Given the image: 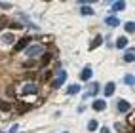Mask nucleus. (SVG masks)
Returning a JSON list of instances; mask_svg holds the SVG:
<instances>
[{
    "label": "nucleus",
    "mask_w": 135,
    "mask_h": 133,
    "mask_svg": "<svg viewBox=\"0 0 135 133\" xmlns=\"http://www.w3.org/2000/svg\"><path fill=\"white\" fill-rule=\"evenodd\" d=\"M25 53H27V57L42 55V53H44V46H42V44H32V46H29V48L25 50Z\"/></svg>",
    "instance_id": "1"
},
{
    "label": "nucleus",
    "mask_w": 135,
    "mask_h": 133,
    "mask_svg": "<svg viewBox=\"0 0 135 133\" xmlns=\"http://www.w3.org/2000/svg\"><path fill=\"white\" fill-rule=\"evenodd\" d=\"M21 91H23L25 95H36V93H38V86H36V84H25Z\"/></svg>",
    "instance_id": "2"
},
{
    "label": "nucleus",
    "mask_w": 135,
    "mask_h": 133,
    "mask_svg": "<svg viewBox=\"0 0 135 133\" xmlns=\"http://www.w3.org/2000/svg\"><path fill=\"white\" fill-rule=\"evenodd\" d=\"M50 61H53V53L51 51H44L40 55V67H48Z\"/></svg>",
    "instance_id": "3"
},
{
    "label": "nucleus",
    "mask_w": 135,
    "mask_h": 133,
    "mask_svg": "<svg viewBox=\"0 0 135 133\" xmlns=\"http://www.w3.org/2000/svg\"><path fill=\"white\" fill-rule=\"evenodd\" d=\"M65 80H67V72H65V70H59L57 78L53 80V87H55V90H57V87H61V86H63V82H65Z\"/></svg>",
    "instance_id": "4"
},
{
    "label": "nucleus",
    "mask_w": 135,
    "mask_h": 133,
    "mask_svg": "<svg viewBox=\"0 0 135 133\" xmlns=\"http://www.w3.org/2000/svg\"><path fill=\"white\" fill-rule=\"evenodd\" d=\"M29 44H31V40H29V38H21L19 42L15 44L13 51H23V50H27V48H29Z\"/></svg>",
    "instance_id": "5"
},
{
    "label": "nucleus",
    "mask_w": 135,
    "mask_h": 133,
    "mask_svg": "<svg viewBox=\"0 0 135 133\" xmlns=\"http://www.w3.org/2000/svg\"><path fill=\"white\" fill-rule=\"evenodd\" d=\"M101 44H103V36H101V34H97V36L91 40V44H89V50L93 51V50H97L99 46H101Z\"/></svg>",
    "instance_id": "6"
},
{
    "label": "nucleus",
    "mask_w": 135,
    "mask_h": 133,
    "mask_svg": "<svg viewBox=\"0 0 135 133\" xmlns=\"http://www.w3.org/2000/svg\"><path fill=\"white\" fill-rule=\"evenodd\" d=\"M105 23L109 25V27H118V25H120V19H118V17H114V15H109V17L105 19Z\"/></svg>",
    "instance_id": "7"
},
{
    "label": "nucleus",
    "mask_w": 135,
    "mask_h": 133,
    "mask_svg": "<svg viewBox=\"0 0 135 133\" xmlns=\"http://www.w3.org/2000/svg\"><path fill=\"white\" fill-rule=\"evenodd\" d=\"M114 90H116V84H114V82H109V84L105 86V95L110 97V95L114 93Z\"/></svg>",
    "instance_id": "8"
},
{
    "label": "nucleus",
    "mask_w": 135,
    "mask_h": 133,
    "mask_svg": "<svg viewBox=\"0 0 135 133\" xmlns=\"http://www.w3.org/2000/svg\"><path fill=\"white\" fill-rule=\"evenodd\" d=\"M129 109H131V105H129L128 101H124V99L118 101V110H120V112H128Z\"/></svg>",
    "instance_id": "9"
},
{
    "label": "nucleus",
    "mask_w": 135,
    "mask_h": 133,
    "mask_svg": "<svg viewBox=\"0 0 135 133\" xmlns=\"http://www.w3.org/2000/svg\"><path fill=\"white\" fill-rule=\"evenodd\" d=\"M105 106H107V103H105L103 99H95V101H93V110H97V112L103 110Z\"/></svg>",
    "instance_id": "10"
},
{
    "label": "nucleus",
    "mask_w": 135,
    "mask_h": 133,
    "mask_svg": "<svg viewBox=\"0 0 135 133\" xmlns=\"http://www.w3.org/2000/svg\"><path fill=\"white\" fill-rule=\"evenodd\" d=\"M89 78H91V68L86 67L82 72H80V80H84V82H86V80H89Z\"/></svg>",
    "instance_id": "11"
},
{
    "label": "nucleus",
    "mask_w": 135,
    "mask_h": 133,
    "mask_svg": "<svg viewBox=\"0 0 135 133\" xmlns=\"http://www.w3.org/2000/svg\"><path fill=\"white\" fill-rule=\"evenodd\" d=\"M0 110H2V112H10L12 110V105L8 101H4V99H0Z\"/></svg>",
    "instance_id": "12"
},
{
    "label": "nucleus",
    "mask_w": 135,
    "mask_h": 133,
    "mask_svg": "<svg viewBox=\"0 0 135 133\" xmlns=\"http://www.w3.org/2000/svg\"><path fill=\"white\" fill-rule=\"evenodd\" d=\"M126 46H128V38H126V36H120L118 40H116V48H126Z\"/></svg>",
    "instance_id": "13"
},
{
    "label": "nucleus",
    "mask_w": 135,
    "mask_h": 133,
    "mask_svg": "<svg viewBox=\"0 0 135 133\" xmlns=\"http://www.w3.org/2000/svg\"><path fill=\"white\" fill-rule=\"evenodd\" d=\"M133 59H135V53H133V48H131V50L124 55V61H126V63H133Z\"/></svg>",
    "instance_id": "14"
},
{
    "label": "nucleus",
    "mask_w": 135,
    "mask_h": 133,
    "mask_svg": "<svg viewBox=\"0 0 135 133\" xmlns=\"http://www.w3.org/2000/svg\"><path fill=\"white\" fill-rule=\"evenodd\" d=\"M78 91H80V86H78V84H73V86H69V91H67V93H69V95H76Z\"/></svg>",
    "instance_id": "15"
},
{
    "label": "nucleus",
    "mask_w": 135,
    "mask_h": 133,
    "mask_svg": "<svg viewBox=\"0 0 135 133\" xmlns=\"http://www.w3.org/2000/svg\"><path fill=\"white\" fill-rule=\"evenodd\" d=\"M124 8H126V2H114V4H112V10H114V12H122Z\"/></svg>",
    "instance_id": "16"
},
{
    "label": "nucleus",
    "mask_w": 135,
    "mask_h": 133,
    "mask_svg": "<svg viewBox=\"0 0 135 133\" xmlns=\"http://www.w3.org/2000/svg\"><path fill=\"white\" fill-rule=\"evenodd\" d=\"M124 29H126V32H131V34H133V31H135V23H133V21H128V23L124 25Z\"/></svg>",
    "instance_id": "17"
},
{
    "label": "nucleus",
    "mask_w": 135,
    "mask_h": 133,
    "mask_svg": "<svg viewBox=\"0 0 135 133\" xmlns=\"http://www.w3.org/2000/svg\"><path fill=\"white\" fill-rule=\"evenodd\" d=\"M2 40H4L6 44H12V42H13L15 38H13V34H12V32H6L4 36H2Z\"/></svg>",
    "instance_id": "18"
},
{
    "label": "nucleus",
    "mask_w": 135,
    "mask_h": 133,
    "mask_svg": "<svg viewBox=\"0 0 135 133\" xmlns=\"http://www.w3.org/2000/svg\"><path fill=\"white\" fill-rule=\"evenodd\" d=\"M97 127H99V124H97V120H91V122L88 124V131H95Z\"/></svg>",
    "instance_id": "19"
},
{
    "label": "nucleus",
    "mask_w": 135,
    "mask_h": 133,
    "mask_svg": "<svg viewBox=\"0 0 135 133\" xmlns=\"http://www.w3.org/2000/svg\"><path fill=\"white\" fill-rule=\"evenodd\" d=\"M124 82L128 84V86H131V87H133V84H135V78H133V74H128V76L124 78Z\"/></svg>",
    "instance_id": "20"
},
{
    "label": "nucleus",
    "mask_w": 135,
    "mask_h": 133,
    "mask_svg": "<svg viewBox=\"0 0 135 133\" xmlns=\"http://www.w3.org/2000/svg\"><path fill=\"white\" fill-rule=\"evenodd\" d=\"M82 13H84V15H93V10H91L89 6H82Z\"/></svg>",
    "instance_id": "21"
},
{
    "label": "nucleus",
    "mask_w": 135,
    "mask_h": 133,
    "mask_svg": "<svg viewBox=\"0 0 135 133\" xmlns=\"http://www.w3.org/2000/svg\"><path fill=\"white\" fill-rule=\"evenodd\" d=\"M97 90H99V86H97V84H91V86H89V93H91V95H95Z\"/></svg>",
    "instance_id": "22"
},
{
    "label": "nucleus",
    "mask_w": 135,
    "mask_h": 133,
    "mask_svg": "<svg viewBox=\"0 0 135 133\" xmlns=\"http://www.w3.org/2000/svg\"><path fill=\"white\" fill-rule=\"evenodd\" d=\"M42 78H44V80H50V78H51V72H50V70H46V72L42 74Z\"/></svg>",
    "instance_id": "23"
},
{
    "label": "nucleus",
    "mask_w": 135,
    "mask_h": 133,
    "mask_svg": "<svg viewBox=\"0 0 135 133\" xmlns=\"http://www.w3.org/2000/svg\"><path fill=\"white\" fill-rule=\"evenodd\" d=\"M32 65H34V61H25V63H23V67H27V68L32 67Z\"/></svg>",
    "instance_id": "24"
},
{
    "label": "nucleus",
    "mask_w": 135,
    "mask_h": 133,
    "mask_svg": "<svg viewBox=\"0 0 135 133\" xmlns=\"http://www.w3.org/2000/svg\"><path fill=\"white\" fill-rule=\"evenodd\" d=\"M101 133H110V129L109 127H101Z\"/></svg>",
    "instance_id": "25"
},
{
    "label": "nucleus",
    "mask_w": 135,
    "mask_h": 133,
    "mask_svg": "<svg viewBox=\"0 0 135 133\" xmlns=\"http://www.w3.org/2000/svg\"><path fill=\"white\" fill-rule=\"evenodd\" d=\"M0 133H4V131H0Z\"/></svg>",
    "instance_id": "26"
},
{
    "label": "nucleus",
    "mask_w": 135,
    "mask_h": 133,
    "mask_svg": "<svg viewBox=\"0 0 135 133\" xmlns=\"http://www.w3.org/2000/svg\"><path fill=\"white\" fill-rule=\"evenodd\" d=\"M63 133H67V131H63Z\"/></svg>",
    "instance_id": "27"
}]
</instances>
